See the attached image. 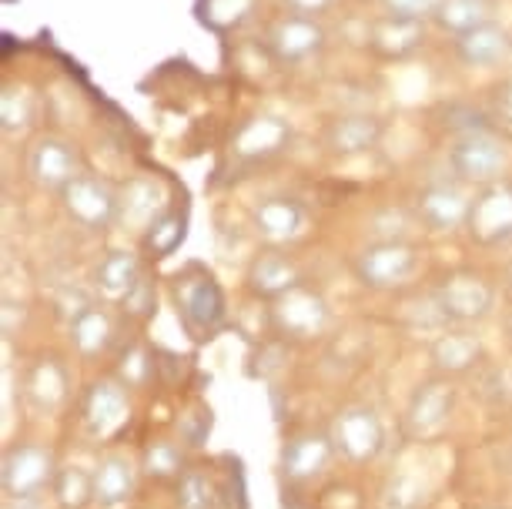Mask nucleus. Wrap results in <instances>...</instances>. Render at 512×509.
<instances>
[{
    "label": "nucleus",
    "mask_w": 512,
    "mask_h": 509,
    "mask_svg": "<svg viewBox=\"0 0 512 509\" xmlns=\"http://www.w3.org/2000/svg\"><path fill=\"white\" fill-rule=\"evenodd\" d=\"M51 499L57 509H91L94 506V469L67 463L57 469Z\"/></svg>",
    "instance_id": "obj_29"
},
{
    "label": "nucleus",
    "mask_w": 512,
    "mask_h": 509,
    "mask_svg": "<svg viewBox=\"0 0 512 509\" xmlns=\"http://www.w3.org/2000/svg\"><path fill=\"white\" fill-rule=\"evenodd\" d=\"M251 11H255V0H205V17L221 31L238 27Z\"/></svg>",
    "instance_id": "obj_36"
},
{
    "label": "nucleus",
    "mask_w": 512,
    "mask_h": 509,
    "mask_svg": "<svg viewBox=\"0 0 512 509\" xmlns=\"http://www.w3.org/2000/svg\"><path fill=\"white\" fill-rule=\"evenodd\" d=\"M175 305L181 325L195 342L215 339V332L225 325V292L201 268H191L175 278Z\"/></svg>",
    "instance_id": "obj_3"
},
{
    "label": "nucleus",
    "mask_w": 512,
    "mask_h": 509,
    "mask_svg": "<svg viewBox=\"0 0 512 509\" xmlns=\"http://www.w3.org/2000/svg\"><path fill=\"white\" fill-rule=\"evenodd\" d=\"M499 14L496 0H442L439 11L432 21L439 24V31H446L452 37H462L469 31H476L482 24H492Z\"/></svg>",
    "instance_id": "obj_28"
},
{
    "label": "nucleus",
    "mask_w": 512,
    "mask_h": 509,
    "mask_svg": "<svg viewBox=\"0 0 512 509\" xmlns=\"http://www.w3.org/2000/svg\"><path fill=\"white\" fill-rule=\"evenodd\" d=\"M432 302L446 325H476L496 309V285L486 275L459 268L439 278V285L432 288Z\"/></svg>",
    "instance_id": "obj_4"
},
{
    "label": "nucleus",
    "mask_w": 512,
    "mask_h": 509,
    "mask_svg": "<svg viewBox=\"0 0 512 509\" xmlns=\"http://www.w3.org/2000/svg\"><path fill=\"white\" fill-rule=\"evenodd\" d=\"M268 54L275 57L278 64H308L312 57L325 51V27L315 21V17L305 14H285L268 27Z\"/></svg>",
    "instance_id": "obj_14"
},
{
    "label": "nucleus",
    "mask_w": 512,
    "mask_h": 509,
    "mask_svg": "<svg viewBox=\"0 0 512 509\" xmlns=\"http://www.w3.org/2000/svg\"><path fill=\"white\" fill-rule=\"evenodd\" d=\"M251 228H255V235L265 238L268 245H288L308 232V211L302 201L285 198V195L262 198L251 208Z\"/></svg>",
    "instance_id": "obj_19"
},
{
    "label": "nucleus",
    "mask_w": 512,
    "mask_h": 509,
    "mask_svg": "<svg viewBox=\"0 0 512 509\" xmlns=\"http://www.w3.org/2000/svg\"><path fill=\"white\" fill-rule=\"evenodd\" d=\"M141 469L131 456L124 453H104L94 466V506L118 509L128 506L134 493H138Z\"/></svg>",
    "instance_id": "obj_23"
},
{
    "label": "nucleus",
    "mask_w": 512,
    "mask_h": 509,
    "mask_svg": "<svg viewBox=\"0 0 512 509\" xmlns=\"http://www.w3.org/2000/svg\"><path fill=\"white\" fill-rule=\"evenodd\" d=\"M282 4L288 7V14H305V17H318V14H325L328 7L335 4V0H282Z\"/></svg>",
    "instance_id": "obj_39"
},
{
    "label": "nucleus",
    "mask_w": 512,
    "mask_h": 509,
    "mask_svg": "<svg viewBox=\"0 0 512 509\" xmlns=\"http://www.w3.org/2000/svg\"><path fill=\"white\" fill-rule=\"evenodd\" d=\"M131 412L128 386L111 376L94 379L81 396V429L94 443H114L131 426Z\"/></svg>",
    "instance_id": "obj_8"
},
{
    "label": "nucleus",
    "mask_w": 512,
    "mask_h": 509,
    "mask_svg": "<svg viewBox=\"0 0 512 509\" xmlns=\"http://www.w3.org/2000/svg\"><path fill=\"white\" fill-rule=\"evenodd\" d=\"M328 436L335 443V453L352 466H369L385 453V422L372 406L355 402V406L338 409L328 422Z\"/></svg>",
    "instance_id": "obj_5"
},
{
    "label": "nucleus",
    "mask_w": 512,
    "mask_h": 509,
    "mask_svg": "<svg viewBox=\"0 0 512 509\" xmlns=\"http://www.w3.org/2000/svg\"><path fill=\"white\" fill-rule=\"evenodd\" d=\"M151 376H154V359H151L148 345H141V342L124 345L118 355V372H114V379L128 389H144L151 382Z\"/></svg>",
    "instance_id": "obj_33"
},
{
    "label": "nucleus",
    "mask_w": 512,
    "mask_h": 509,
    "mask_svg": "<svg viewBox=\"0 0 512 509\" xmlns=\"http://www.w3.org/2000/svg\"><path fill=\"white\" fill-rule=\"evenodd\" d=\"M24 402L31 406L37 416H54L71 396V376L67 366L54 355H41L34 366H27L24 382H21Z\"/></svg>",
    "instance_id": "obj_20"
},
{
    "label": "nucleus",
    "mask_w": 512,
    "mask_h": 509,
    "mask_svg": "<svg viewBox=\"0 0 512 509\" xmlns=\"http://www.w3.org/2000/svg\"><path fill=\"white\" fill-rule=\"evenodd\" d=\"M429 359L442 379H459L486 362V345L466 325H456V329H446L429 342Z\"/></svg>",
    "instance_id": "obj_17"
},
{
    "label": "nucleus",
    "mask_w": 512,
    "mask_h": 509,
    "mask_svg": "<svg viewBox=\"0 0 512 509\" xmlns=\"http://www.w3.org/2000/svg\"><path fill=\"white\" fill-rule=\"evenodd\" d=\"M81 155H77V148L71 141L64 138H54V134H47V138H37L31 144V151H27V175L41 191H54V195H61V191L71 185V181L81 175Z\"/></svg>",
    "instance_id": "obj_15"
},
{
    "label": "nucleus",
    "mask_w": 512,
    "mask_h": 509,
    "mask_svg": "<svg viewBox=\"0 0 512 509\" xmlns=\"http://www.w3.org/2000/svg\"><path fill=\"white\" fill-rule=\"evenodd\" d=\"M67 335H71V345L81 359H101L118 342V322H114V315L104 305L91 302L88 309L77 312L67 322Z\"/></svg>",
    "instance_id": "obj_24"
},
{
    "label": "nucleus",
    "mask_w": 512,
    "mask_h": 509,
    "mask_svg": "<svg viewBox=\"0 0 512 509\" xmlns=\"http://www.w3.org/2000/svg\"><path fill=\"white\" fill-rule=\"evenodd\" d=\"M506 285H509V292H512V265H509V272H506Z\"/></svg>",
    "instance_id": "obj_41"
},
{
    "label": "nucleus",
    "mask_w": 512,
    "mask_h": 509,
    "mask_svg": "<svg viewBox=\"0 0 512 509\" xmlns=\"http://www.w3.org/2000/svg\"><path fill=\"white\" fill-rule=\"evenodd\" d=\"M419 272V248L412 242H369L355 255V278L369 292H395Z\"/></svg>",
    "instance_id": "obj_10"
},
{
    "label": "nucleus",
    "mask_w": 512,
    "mask_h": 509,
    "mask_svg": "<svg viewBox=\"0 0 512 509\" xmlns=\"http://www.w3.org/2000/svg\"><path fill=\"white\" fill-rule=\"evenodd\" d=\"M469 205H472V198L462 191V185H456V181H429V185H422L412 198L419 225H425L436 235L466 228Z\"/></svg>",
    "instance_id": "obj_13"
},
{
    "label": "nucleus",
    "mask_w": 512,
    "mask_h": 509,
    "mask_svg": "<svg viewBox=\"0 0 512 509\" xmlns=\"http://www.w3.org/2000/svg\"><path fill=\"white\" fill-rule=\"evenodd\" d=\"M57 459L44 443H14L7 446L4 463H0V486H4L7 503H34L44 493H51L57 476Z\"/></svg>",
    "instance_id": "obj_2"
},
{
    "label": "nucleus",
    "mask_w": 512,
    "mask_h": 509,
    "mask_svg": "<svg viewBox=\"0 0 512 509\" xmlns=\"http://www.w3.org/2000/svg\"><path fill=\"white\" fill-rule=\"evenodd\" d=\"M332 325V305L312 285H298L278 302H272V329L285 342H315Z\"/></svg>",
    "instance_id": "obj_9"
},
{
    "label": "nucleus",
    "mask_w": 512,
    "mask_h": 509,
    "mask_svg": "<svg viewBox=\"0 0 512 509\" xmlns=\"http://www.w3.org/2000/svg\"><path fill=\"white\" fill-rule=\"evenodd\" d=\"M425 44V21H405V17L382 14L369 27V47L385 61H405Z\"/></svg>",
    "instance_id": "obj_25"
},
{
    "label": "nucleus",
    "mask_w": 512,
    "mask_h": 509,
    "mask_svg": "<svg viewBox=\"0 0 512 509\" xmlns=\"http://www.w3.org/2000/svg\"><path fill=\"white\" fill-rule=\"evenodd\" d=\"M335 443L328 429H298L282 443V456H278V473H282L285 486L305 489L318 483L335 459Z\"/></svg>",
    "instance_id": "obj_11"
},
{
    "label": "nucleus",
    "mask_w": 512,
    "mask_h": 509,
    "mask_svg": "<svg viewBox=\"0 0 512 509\" xmlns=\"http://www.w3.org/2000/svg\"><path fill=\"white\" fill-rule=\"evenodd\" d=\"M449 168L462 185L486 188L492 181H502L509 168V144L492 128H469L459 131L449 148Z\"/></svg>",
    "instance_id": "obj_1"
},
{
    "label": "nucleus",
    "mask_w": 512,
    "mask_h": 509,
    "mask_svg": "<svg viewBox=\"0 0 512 509\" xmlns=\"http://www.w3.org/2000/svg\"><path fill=\"white\" fill-rule=\"evenodd\" d=\"M57 198H61L64 215L84 232H108L111 225H118L121 188H114L108 178L81 171Z\"/></svg>",
    "instance_id": "obj_7"
},
{
    "label": "nucleus",
    "mask_w": 512,
    "mask_h": 509,
    "mask_svg": "<svg viewBox=\"0 0 512 509\" xmlns=\"http://www.w3.org/2000/svg\"><path fill=\"white\" fill-rule=\"evenodd\" d=\"M168 191H164L161 181L154 178H131L128 185H121V205H118V225L124 232H144L158 222V218L168 215Z\"/></svg>",
    "instance_id": "obj_21"
},
{
    "label": "nucleus",
    "mask_w": 512,
    "mask_h": 509,
    "mask_svg": "<svg viewBox=\"0 0 512 509\" xmlns=\"http://www.w3.org/2000/svg\"><path fill=\"white\" fill-rule=\"evenodd\" d=\"M171 499H175V509H215L218 503L215 476H211L205 466H188L185 473L175 479Z\"/></svg>",
    "instance_id": "obj_31"
},
{
    "label": "nucleus",
    "mask_w": 512,
    "mask_h": 509,
    "mask_svg": "<svg viewBox=\"0 0 512 509\" xmlns=\"http://www.w3.org/2000/svg\"><path fill=\"white\" fill-rule=\"evenodd\" d=\"M382 11L392 17H405V21H429L436 17L442 0H379Z\"/></svg>",
    "instance_id": "obj_37"
},
{
    "label": "nucleus",
    "mask_w": 512,
    "mask_h": 509,
    "mask_svg": "<svg viewBox=\"0 0 512 509\" xmlns=\"http://www.w3.org/2000/svg\"><path fill=\"white\" fill-rule=\"evenodd\" d=\"M188 463H185V446L178 439H151L141 453V473L154 479V483H175V479L185 473Z\"/></svg>",
    "instance_id": "obj_30"
},
{
    "label": "nucleus",
    "mask_w": 512,
    "mask_h": 509,
    "mask_svg": "<svg viewBox=\"0 0 512 509\" xmlns=\"http://www.w3.org/2000/svg\"><path fill=\"white\" fill-rule=\"evenodd\" d=\"M124 305V315H131V319H148V315L154 312V305H158V292H154V282L148 275L141 278L138 285H134V292L128 295V299L121 302Z\"/></svg>",
    "instance_id": "obj_38"
},
{
    "label": "nucleus",
    "mask_w": 512,
    "mask_h": 509,
    "mask_svg": "<svg viewBox=\"0 0 512 509\" xmlns=\"http://www.w3.org/2000/svg\"><path fill=\"white\" fill-rule=\"evenodd\" d=\"M489 509H509V506H489Z\"/></svg>",
    "instance_id": "obj_42"
},
{
    "label": "nucleus",
    "mask_w": 512,
    "mask_h": 509,
    "mask_svg": "<svg viewBox=\"0 0 512 509\" xmlns=\"http://www.w3.org/2000/svg\"><path fill=\"white\" fill-rule=\"evenodd\" d=\"M181 238H185V222H181L178 211H168V215L158 218V222L148 228L144 242H148L154 255H171L181 245Z\"/></svg>",
    "instance_id": "obj_35"
},
{
    "label": "nucleus",
    "mask_w": 512,
    "mask_h": 509,
    "mask_svg": "<svg viewBox=\"0 0 512 509\" xmlns=\"http://www.w3.org/2000/svg\"><path fill=\"white\" fill-rule=\"evenodd\" d=\"M248 292L262 302H278L282 295H288L292 288H298L305 282L302 268L288 252H278V248H265L251 258L248 272H245Z\"/></svg>",
    "instance_id": "obj_16"
},
{
    "label": "nucleus",
    "mask_w": 512,
    "mask_h": 509,
    "mask_svg": "<svg viewBox=\"0 0 512 509\" xmlns=\"http://www.w3.org/2000/svg\"><path fill=\"white\" fill-rule=\"evenodd\" d=\"M292 141V128L288 121H282L278 114H255L248 118L231 138V151L238 161L258 165V161H272L275 155H282Z\"/></svg>",
    "instance_id": "obj_18"
},
{
    "label": "nucleus",
    "mask_w": 512,
    "mask_h": 509,
    "mask_svg": "<svg viewBox=\"0 0 512 509\" xmlns=\"http://www.w3.org/2000/svg\"><path fill=\"white\" fill-rule=\"evenodd\" d=\"M141 278H144L141 258L134 252H124V248L108 252L98 262V268H94V288H98L101 299H108V302H124Z\"/></svg>",
    "instance_id": "obj_27"
},
{
    "label": "nucleus",
    "mask_w": 512,
    "mask_h": 509,
    "mask_svg": "<svg viewBox=\"0 0 512 509\" xmlns=\"http://www.w3.org/2000/svg\"><path fill=\"white\" fill-rule=\"evenodd\" d=\"M425 503V483L412 473L392 476L382 489V506L385 509H419Z\"/></svg>",
    "instance_id": "obj_34"
},
{
    "label": "nucleus",
    "mask_w": 512,
    "mask_h": 509,
    "mask_svg": "<svg viewBox=\"0 0 512 509\" xmlns=\"http://www.w3.org/2000/svg\"><path fill=\"white\" fill-rule=\"evenodd\" d=\"M382 134H385V121L379 114L352 111V114L335 118L325 128V148L332 151L335 158H359L379 148Z\"/></svg>",
    "instance_id": "obj_22"
},
{
    "label": "nucleus",
    "mask_w": 512,
    "mask_h": 509,
    "mask_svg": "<svg viewBox=\"0 0 512 509\" xmlns=\"http://www.w3.org/2000/svg\"><path fill=\"white\" fill-rule=\"evenodd\" d=\"M456 47V57L466 67H479V71H486V67H499L509 61L512 54V34L506 31L502 24H482L476 31L462 34L452 41Z\"/></svg>",
    "instance_id": "obj_26"
},
{
    "label": "nucleus",
    "mask_w": 512,
    "mask_h": 509,
    "mask_svg": "<svg viewBox=\"0 0 512 509\" xmlns=\"http://www.w3.org/2000/svg\"><path fill=\"white\" fill-rule=\"evenodd\" d=\"M456 416V386L452 379H425L405 402L402 432L409 443H436Z\"/></svg>",
    "instance_id": "obj_6"
},
{
    "label": "nucleus",
    "mask_w": 512,
    "mask_h": 509,
    "mask_svg": "<svg viewBox=\"0 0 512 509\" xmlns=\"http://www.w3.org/2000/svg\"><path fill=\"white\" fill-rule=\"evenodd\" d=\"M496 118L512 128V78L502 81V88L496 91Z\"/></svg>",
    "instance_id": "obj_40"
},
{
    "label": "nucleus",
    "mask_w": 512,
    "mask_h": 509,
    "mask_svg": "<svg viewBox=\"0 0 512 509\" xmlns=\"http://www.w3.org/2000/svg\"><path fill=\"white\" fill-rule=\"evenodd\" d=\"M34 114H37V101L31 88L24 84H7L4 94H0V128L4 134H21L34 124Z\"/></svg>",
    "instance_id": "obj_32"
},
{
    "label": "nucleus",
    "mask_w": 512,
    "mask_h": 509,
    "mask_svg": "<svg viewBox=\"0 0 512 509\" xmlns=\"http://www.w3.org/2000/svg\"><path fill=\"white\" fill-rule=\"evenodd\" d=\"M466 235L479 248H502L512 242V181H492L476 191L466 218Z\"/></svg>",
    "instance_id": "obj_12"
}]
</instances>
